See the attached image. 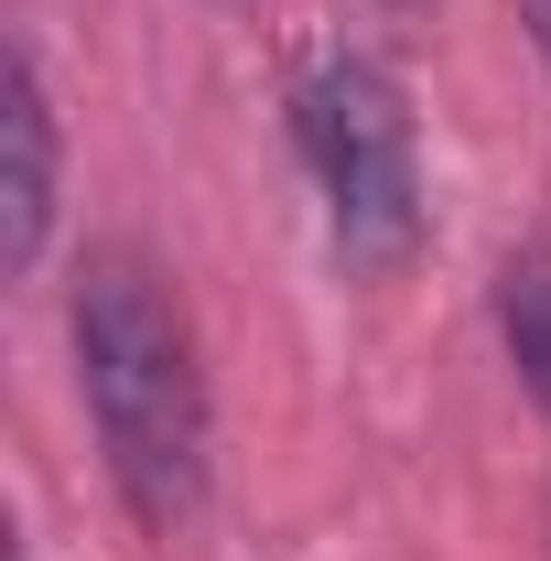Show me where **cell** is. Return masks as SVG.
Masks as SVG:
<instances>
[{
  "instance_id": "obj_1",
  "label": "cell",
  "mask_w": 551,
  "mask_h": 561,
  "mask_svg": "<svg viewBox=\"0 0 551 561\" xmlns=\"http://www.w3.org/2000/svg\"><path fill=\"white\" fill-rule=\"evenodd\" d=\"M66 335H76V400L98 421L109 486L151 540H173L206 507V454H216L206 356H195L173 280L140 249H87L66 291Z\"/></svg>"
},
{
  "instance_id": "obj_2",
  "label": "cell",
  "mask_w": 551,
  "mask_h": 561,
  "mask_svg": "<svg viewBox=\"0 0 551 561\" xmlns=\"http://www.w3.org/2000/svg\"><path fill=\"white\" fill-rule=\"evenodd\" d=\"M292 140L303 173L325 195V238L357 280H401L432 238V195H421V130L412 87L379 55H325L292 87Z\"/></svg>"
},
{
  "instance_id": "obj_4",
  "label": "cell",
  "mask_w": 551,
  "mask_h": 561,
  "mask_svg": "<svg viewBox=\"0 0 551 561\" xmlns=\"http://www.w3.org/2000/svg\"><path fill=\"white\" fill-rule=\"evenodd\" d=\"M486 302H497V346L519 367V389H530L541 421H551V238H519V249L497 260V280H486Z\"/></svg>"
},
{
  "instance_id": "obj_6",
  "label": "cell",
  "mask_w": 551,
  "mask_h": 561,
  "mask_svg": "<svg viewBox=\"0 0 551 561\" xmlns=\"http://www.w3.org/2000/svg\"><path fill=\"white\" fill-rule=\"evenodd\" d=\"M368 11H390V22H412V11H432V0H368Z\"/></svg>"
},
{
  "instance_id": "obj_5",
  "label": "cell",
  "mask_w": 551,
  "mask_h": 561,
  "mask_svg": "<svg viewBox=\"0 0 551 561\" xmlns=\"http://www.w3.org/2000/svg\"><path fill=\"white\" fill-rule=\"evenodd\" d=\"M519 33H530V55L551 66V0H519Z\"/></svg>"
},
{
  "instance_id": "obj_3",
  "label": "cell",
  "mask_w": 551,
  "mask_h": 561,
  "mask_svg": "<svg viewBox=\"0 0 551 561\" xmlns=\"http://www.w3.org/2000/svg\"><path fill=\"white\" fill-rule=\"evenodd\" d=\"M55 206H66V119H55L44 55L11 33V55H0V271L11 280L44 271Z\"/></svg>"
}]
</instances>
